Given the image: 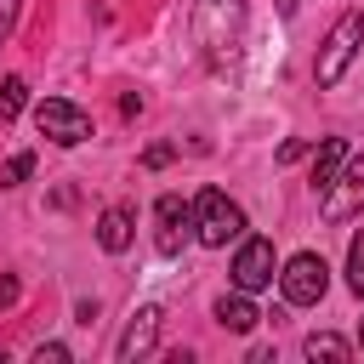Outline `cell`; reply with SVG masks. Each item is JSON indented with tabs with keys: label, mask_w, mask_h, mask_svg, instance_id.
Returning a JSON list of instances; mask_svg holds the SVG:
<instances>
[{
	"label": "cell",
	"mask_w": 364,
	"mask_h": 364,
	"mask_svg": "<svg viewBox=\"0 0 364 364\" xmlns=\"http://www.w3.org/2000/svg\"><path fill=\"white\" fill-rule=\"evenodd\" d=\"M193 40L210 63L239 57L245 46V0H193Z\"/></svg>",
	"instance_id": "obj_1"
},
{
	"label": "cell",
	"mask_w": 364,
	"mask_h": 364,
	"mask_svg": "<svg viewBox=\"0 0 364 364\" xmlns=\"http://www.w3.org/2000/svg\"><path fill=\"white\" fill-rule=\"evenodd\" d=\"M358 46H364V11H341V17L330 23V34H324L318 57H313V80H318V91H330V85H341V80H347V68H353Z\"/></svg>",
	"instance_id": "obj_2"
},
{
	"label": "cell",
	"mask_w": 364,
	"mask_h": 364,
	"mask_svg": "<svg viewBox=\"0 0 364 364\" xmlns=\"http://www.w3.org/2000/svg\"><path fill=\"white\" fill-rule=\"evenodd\" d=\"M193 233H199V245L222 250L228 239H245V210H239L222 188H205V193L193 199Z\"/></svg>",
	"instance_id": "obj_3"
},
{
	"label": "cell",
	"mask_w": 364,
	"mask_h": 364,
	"mask_svg": "<svg viewBox=\"0 0 364 364\" xmlns=\"http://www.w3.org/2000/svg\"><path fill=\"white\" fill-rule=\"evenodd\" d=\"M34 125H40V136H51L57 148H80V142L91 136V114L74 108L68 97H46V102H34Z\"/></svg>",
	"instance_id": "obj_4"
},
{
	"label": "cell",
	"mask_w": 364,
	"mask_h": 364,
	"mask_svg": "<svg viewBox=\"0 0 364 364\" xmlns=\"http://www.w3.org/2000/svg\"><path fill=\"white\" fill-rule=\"evenodd\" d=\"M279 290H284L290 307H313V301H324V290H330V267H324V256H313V250L290 256L284 273H279Z\"/></svg>",
	"instance_id": "obj_5"
},
{
	"label": "cell",
	"mask_w": 364,
	"mask_h": 364,
	"mask_svg": "<svg viewBox=\"0 0 364 364\" xmlns=\"http://www.w3.org/2000/svg\"><path fill=\"white\" fill-rule=\"evenodd\" d=\"M273 273H279V262H273V239H245L239 245V256H233V290H267L273 284Z\"/></svg>",
	"instance_id": "obj_6"
},
{
	"label": "cell",
	"mask_w": 364,
	"mask_h": 364,
	"mask_svg": "<svg viewBox=\"0 0 364 364\" xmlns=\"http://www.w3.org/2000/svg\"><path fill=\"white\" fill-rule=\"evenodd\" d=\"M358 205H364V154H347V165L324 188V222H347Z\"/></svg>",
	"instance_id": "obj_7"
},
{
	"label": "cell",
	"mask_w": 364,
	"mask_h": 364,
	"mask_svg": "<svg viewBox=\"0 0 364 364\" xmlns=\"http://www.w3.org/2000/svg\"><path fill=\"white\" fill-rule=\"evenodd\" d=\"M159 318H165V313H159L154 301H142V307L131 313V324L119 330V341H114V358H119V364H136V358H148V353H154V341H159Z\"/></svg>",
	"instance_id": "obj_8"
},
{
	"label": "cell",
	"mask_w": 364,
	"mask_h": 364,
	"mask_svg": "<svg viewBox=\"0 0 364 364\" xmlns=\"http://www.w3.org/2000/svg\"><path fill=\"white\" fill-rule=\"evenodd\" d=\"M154 222H159V233H154V250H159V256H176V250H182V239H188V228H193V210H188L176 193H159V205H154Z\"/></svg>",
	"instance_id": "obj_9"
},
{
	"label": "cell",
	"mask_w": 364,
	"mask_h": 364,
	"mask_svg": "<svg viewBox=\"0 0 364 364\" xmlns=\"http://www.w3.org/2000/svg\"><path fill=\"white\" fill-rule=\"evenodd\" d=\"M131 222H136V210H131V205H108V210L97 216V245H102L108 256L131 250V233H136Z\"/></svg>",
	"instance_id": "obj_10"
},
{
	"label": "cell",
	"mask_w": 364,
	"mask_h": 364,
	"mask_svg": "<svg viewBox=\"0 0 364 364\" xmlns=\"http://www.w3.org/2000/svg\"><path fill=\"white\" fill-rule=\"evenodd\" d=\"M216 324H222V330H233V336H250V330L262 324V313H256L250 290H233V296H222V301H216Z\"/></svg>",
	"instance_id": "obj_11"
},
{
	"label": "cell",
	"mask_w": 364,
	"mask_h": 364,
	"mask_svg": "<svg viewBox=\"0 0 364 364\" xmlns=\"http://www.w3.org/2000/svg\"><path fill=\"white\" fill-rule=\"evenodd\" d=\"M341 165H347V142H341V136H324V142L313 148V188L324 193V188L336 182V171H341Z\"/></svg>",
	"instance_id": "obj_12"
},
{
	"label": "cell",
	"mask_w": 364,
	"mask_h": 364,
	"mask_svg": "<svg viewBox=\"0 0 364 364\" xmlns=\"http://www.w3.org/2000/svg\"><path fill=\"white\" fill-rule=\"evenodd\" d=\"M23 102H28V80L23 74H6L0 80V125H11L23 114Z\"/></svg>",
	"instance_id": "obj_13"
},
{
	"label": "cell",
	"mask_w": 364,
	"mask_h": 364,
	"mask_svg": "<svg viewBox=\"0 0 364 364\" xmlns=\"http://www.w3.org/2000/svg\"><path fill=\"white\" fill-rule=\"evenodd\" d=\"M301 347H307V358H347V353H353V347H347L341 336H330V330H313Z\"/></svg>",
	"instance_id": "obj_14"
},
{
	"label": "cell",
	"mask_w": 364,
	"mask_h": 364,
	"mask_svg": "<svg viewBox=\"0 0 364 364\" xmlns=\"http://www.w3.org/2000/svg\"><path fill=\"white\" fill-rule=\"evenodd\" d=\"M347 284H353V296H364V233H353V245H347Z\"/></svg>",
	"instance_id": "obj_15"
},
{
	"label": "cell",
	"mask_w": 364,
	"mask_h": 364,
	"mask_svg": "<svg viewBox=\"0 0 364 364\" xmlns=\"http://www.w3.org/2000/svg\"><path fill=\"white\" fill-rule=\"evenodd\" d=\"M28 171H34V154H11V159L0 165V188H17V182H28Z\"/></svg>",
	"instance_id": "obj_16"
},
{
	"label": "cell",
	"mask_w": 364,
	"mask_h": 364,
	"mask_svg": "<svg viewBox=\"0 0 364 364\" xmlns=\"http://www.w3.org/2000/svg\"><path fill=\"white\" fill-rule=\"evenodd\" d=\"M17 17H23V0H0V46L11 40V28H17Z\"/></svg>",
	"instance_id": "obj_17"
},
{
	"label": "cell",
	"mask_w": 364,
	"mask_h": 364,
	"mask_svg": "<svg viewBox=\"0 0 364 364\" xmlns=\"http://www.w3.org/2000/svg\"><path fill=\"white\" fill-rule=\"evenodd\" d=\"M171 154H176L171 142H154V148L142 154V165H148V171H159V165H171Z\"/></svg>",
	"instance_id": "obj_18"
},
{
	"label": "cell",
	"mask_w": 364,
	"mask_h": 364,
	"mask_svg": "<svg viewBox=\"0 0 364 364\" xmlns=\"http://www.w3.org/2000/svg\"><path fill=\"white\" fill-rule=\"evenodd\" d=\"M34 358H40V364H46V358H51V364H63V358H68V347H63V341H40V347H34Z\"/></svg>",
	"instance_id": "obj_19"
},
{
	"label": "cell",
	"mask_w": 364,
	"mask_h": 364,
	"mask_svg": "<svg viewBox=\"0 0 364 364\" xmlns=\"http://www.w3.org/2000/svg\"><path fill=\"white\" fill-rule=\"evenodd\" d=\"M358 347H364V324H358Z\"/></svg>",
	"instance_id": "obj_20"
},
{
	"label": "cell",
	"mask_w": 364,
	"mask_h": 364,
	"mask_svg": "<svg viewBox=\"0 0 364 364\" xmlns=\"http://www.w3.org/2000/svg\"><path fill=\"white\" fill-rule=\"evenodd\" d=\"M279 6H284V11H290V6H296V0H279Z\"/></svg>",
	"instance_id": "obj_21"
}]
</instances>
